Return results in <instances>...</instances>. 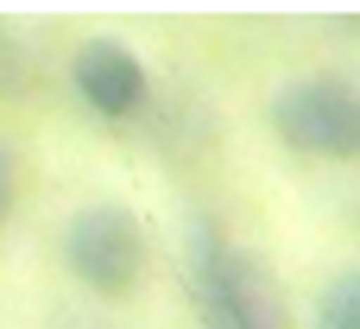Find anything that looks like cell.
I'll return each mask as SVG.
<instances>
[{"mask_svg": "<svg viewBox=\"0 0 360 329\" xmlns=\"http://www.w3.org/2000/svg\"><path fill=\"white\" fill-rule=\"evenodd\" d=\"M184 266H190V304L202 329H291L278 273L247 241H234L215 216L190 222Z\"/></svg>", "mask_w": 360, "mask_h": 329, "instance_id": "cell-1", "label": "cell"}, {"mask_svg": "<svg viewBox=\"0 0 360 329\" xmlns=\"http://www.w3.org/2000/svg\"><path fill=\"white\" fill-rule=\"evenodd\" d=\"M63 273L95 292V298H133L146 285V266H152V241H146V222L120 203H89L63 222Z\"/></svg>", "mask_w": 360, "mask_h": 329, "instance_id": "cell-2", "label": "cell"}, {"mask_svg": "<svg viewBox=\"0 0 360 329\" xmlns=\"http://www.w3.org/2000/svg\"><path fill=\"white\" fill-rule=\"evenodd\" d=\"M272 133L304 159H360V89L348 76H291L272 95Z\"/></svg>", "mask_w": 360, "mask_h": 329, "instance_id": "cell-3", "label": "cell"}, {"mask_svg": "<svg viewBox=\"0 0 360 329\" xmlns=\"http://www.w3.org/2000/svg\"><path fill=\"white\" fill-rule=\"evenodd\" d=\"M70 89H76L82 108L101 114V120H133V114L152 101V76H146L139 51L120 44V38H108V32L76 44V57H70Z\"/></svg>", "mask_w": 360, "mask_h": 329, "instance_id": "cell-4", "label": "cell"}, {"mask_svg": "<svg viewBox=\"0 0 360 329\" xmlns=\"http://www.w3.org/2000/svg\"><path fill=\"white\" fill-rule=\"evenodd\" d=\"M316 329H360V273H335L316 292Z\"/></svg>", "mask_w": 360, "mask_h": 329, "instance_id": "cell-5", "label": "cell"}, {"mask_svg": "<svg viewBox=\"0 0 360 329\" xmlns=\"http://www.w3.org/2000/svg\"><path fill=\"white\" fill-rule=\"evenodd\" d=\"M6 203H13V178H6V159H0V216H6Z\"/></svg>", "mask_w": 360, "mask_h": 329, "instance_id": "cell-6", "label": "cell"}]
</instances>
